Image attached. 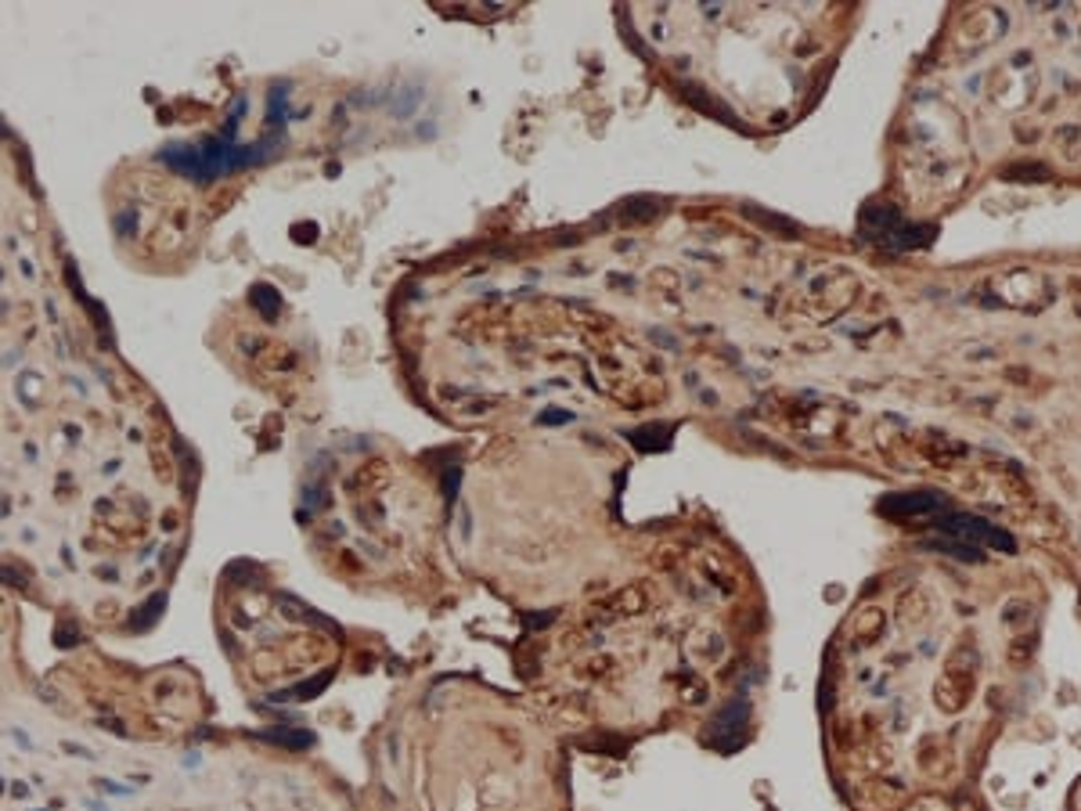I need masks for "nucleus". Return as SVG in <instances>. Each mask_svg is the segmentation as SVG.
Masks as SVG:
<instances>
[{
  "label": "nucleus",
  "instance_id": "obj_1",
  "mask_svg": "<svg viewBox=\"0 0 1081 811\" xmlns=\"http://www.w3.org/2000/svg\"><path fill=\"white\" fill-rule=\"evenodd\" d=\"M861 232L887 249H916V246H923V242H930L934 227L901 221L890 206H869L861 216Z\"/></svg>",
  "mask_w": 1081,
  "mask_h": 811
},
{
  "label": "nucleus",
  "instance_id": "obj_2",
  "mask_svg": "<svg viewBox=\"0 0 1081 811\" xmlns=\"http://www.w3.org/2000/svg\"><path fill=\"white\" fill-rule=\"evenodd\" d=\"M938 526H941V534L966 541V545H977V548L981 545H992V548L1013 552V537L1006 531H998L995 523H984L977 516H941Z\"/></svg>",
  "mask_w": 1081,
  "mask_h": 811
},
{
  "label": "nucleus",
  "instance_id": "obj_3",
  "mask_svg": "<svg viewBox=\"0 0 1081 811\" xmlns=\"http://www.w3.org/2000/svg\"><path fill=\"white\" fill-rule=\"evenodd\" d=\"M944 509L941 494L919 491V494H890L880 502V512L890 520H912V516H938Z\"/></svg>",
  "mask_w": 1081,
  "mask_h": 811
}]
</instances>
